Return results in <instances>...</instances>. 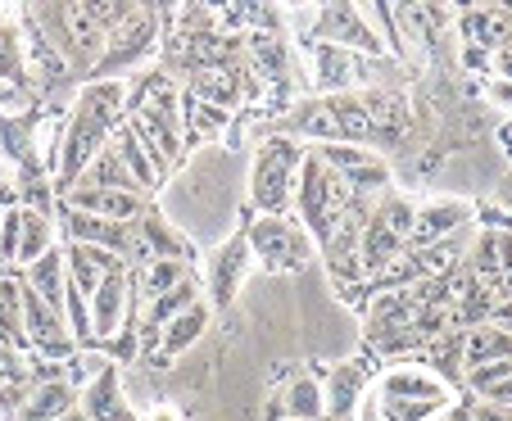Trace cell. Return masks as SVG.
<instances>
[{
	"mask_svg": "<svg viewBox=\"0 0 512 421\" xmlns=\"http://www.w3.org/2000/svg\"><path fill=\"white\" fill-rule=\"evenodd\" d=\"M209 313H213L209 299H195L186 313H177L173 322L159 326V354H164V363H168V358H182L186 349L200 340L204 326H209Z\"/></svg>",
	"mask_w": 512,
	"mask_h": 421,
	"instance_id": "7c38bea8",
	"label": "cell"
},
{
	"mask_svg": "<svg viewBox=\"0 0 512 421\" xmlns=\"http://www.w3.org/2000/svg\"><path fill=\"white\" fill-rule=\"evenodd\" d=\"M313 68H318L322 87H345V82H349V55L340 46L318 41V46H313Z\"/></svg>",
	"mask_w": 512,
	"mask_h": 421,
	"instance_id": "d4e9b609",
	"label": "cell"
},
{
	"mask_svg": "<svg viewBox=\"0 0 512 421\" xmlns=\"http://www.w3.org/2000/svg\"><path fill=\"white\" fill-rule=\"evenodd\" d=\"M490 96H494V105L512 109V82H503V77H494V82H490Z\"/></svg>",
	"mask_w": 512,
	"mask_h": 421,
	"instance_id": "836d02e7",
	"label": "cell"
},
{
	"mask_svg": "<svg viewBox=\"0 0 512 421\" xmlns=\"http://www.w3.org/2000/svg\"><path fill=\"white\" fill-rule=\"evenodd\" d=\"M28 290H37V299H46L55 313H64V286H68V268H64V249H50V254H41L37 263L28 268V281H23Z\"/></svg>",
	"mask_w": 512,
	"mask_h": 421,
	"instance_id": "2e32d148",
	"label": "cell"
},
{
	"mask_svg": "<svg viewBox=\"0 0 512 421\" xmlns=\"http://www.w3.org/2000/svg\"><path fill=\"white\" fill-rule=\"evenodd\" d=\"M186 277H191V268H186V263H177V259H150L141 272H136V286L155 299V295H164V290L182 286Z\"/></svg>",
	"mask_w": 512,
	"mask_h": 421,
	"instance_id": "7402d4cb",
	"label": "cell"
},
{
	"mask_svg": "<svg viewBox=\"0 0 512 421\" xmlns=\"http://www.w3.org/2000/svg\"><path fill=\"white\" fill-rule=\"evenodd\" d=\"M64 326L73 335V345H91V308L87 295H78L73 286H64Z\"/></svg>",
	"mask_w": 512,
	"mask_h": 421,
	"instance_id": "4316f807",
	"label": "cell"
},
{
	"mask_svg": "<svg viewBox=\"0 0 512 421\" xmlns=\"http://www.w3.org/2000/svg\"><path fill=\"white\" fill-rule=\"evenodd\" d=\"M467 417H472V421H512V408H508V403L481 399V403H472V408H467Z\"/></svg>",
	"mask_w": 512,
	"mask_h": 421,
	"instance_id": "f1b7e54d",
	"label": "cell"
},
{
	"mask_svg": "<svg viewBox=\"0 0 512 421\" xmlns=\"http://www.w3.org/2000/svg\"><path fill=\"white\" fill-rule=\"evenodd\" d=\"M304 150L290 145L286 136H272L254 150L250 177H245V195L259 213H286V204L295 200V182H300Z\"/></svg>",
	"mask_w": 512,
	"mask_h": 421,
	"instance_id": "6da1fadb",
	"label": "cell"
},
{
	"mask_svg": "<svg viewBox=\"0 0 512 421\" xmlns=\"http://www.w3.org/2000/svg\"><path fill=\"white\" fill-rule=\"evenodd\" d=\"M155 37H159V14L145 10V5H136V14L123 23V28L114 32V37L105 41V55H100V64L91 68L96 73V82H114V73H127V68H136L150 50H155Z\"/></svg>",
	"mask_w": 512,
	"mask_h": 421,
	"instance_id": "277c9868",
	"label": "cell"
},
{
	"mask_svg": "<svg viewBox=\"0 0 512 421\" xmlns=\"http://www.w3.org/2000/svg\"><path fill=\"white\" fill-rule=\"evenodd\" d=\"M318 28H322V41L327 46H340V50H363V55H386V41L363 23V14L354 5H331V10L318 14Z\"/></svg>",
	"mask_w": 512,
	"mask_h": 421,
	"instance_id": "8992f818",
	"label": "cell"
},
{
	"mask_svg": "<svg viewBox=\"0 0 512 421\" xmlns=\"http://www.w3.org/2000/svg\"><path fill=\"white\" fill-rule=\"evenodd\" d=\"M399 249H404V240H399L381 218H368V227H363V245H358L363 277H381V272L399 259Z\"/></svg>",
	"mask_w": 512,
	"mask_h": 421,
	"instance_id": "9a60e30c",
	"label": "cell"
},
{
	"mask_svg": "<svg viewBox=\"0 0 512 421\" xmlns=\"http://www.w3.org/2000/svg\"><path fill=\"white\" fill-rule=\"evenodd\" d=\"M50 249H55V218L37 209H23V240H19V263L14 268H32Z\"/></svg>",
	"mask_w": 512,
	"mask_h": 421,
	"instance_id": "44dd1931",
	"label": "cell"
},
{
	"mask_svg": "<svg viewBox=\"0 0 512 421\" xmlns=\"http://www.w3.org/2000/svg\"><path fill=\"white\" fill-rule=\"evenodd\" d=\"M490 64L499 68V77H503V82H512V46H499V50H494V59H490Z\"/></svg>",
	"mask_w": 512,
	"mask_h": 421,
	"instance_id": "d6a6232c",
	"label": "cell"
},
{
	"mask_svg": "<svg viewBox=\"0 0 512 421\" xmlns=\"http://www.w3.org/2000/svg\"><path fill=\"white\" fill-rule=\"evenodd\" d=\"M186 96H195V100H209V105H218V109H227V114H232V109L241 105L245 87H241V82H236V73H232V68H223V64H209V68H195V73H191V82H186Z\"/></svg>",
	"mask_w": 512,
	"mask_h": 421,
	"instance_id": "4fadbf2b",
	"label": "cell"
},
{
	"mask_svg": "<svg viewBox=\"0 0 512 421\" xmlns=\"http://www.w3.org/2000/svg\"><path fill=\"white\" fill-rule=\"evenodd\" d=\"M363 381L368 376L358 372V363H349V367H340L336 376H331V412H336L340 421H349V412H354V403H358V394H363Z\"/></svg>",
	"mask_w": 512,
	"mask_h": 421,
	"instance_id": "603a6c76",
	"label": "cell"
},
{
	"mask_svg": "<svg viewBox=\"0 0 512 421\" xmlns=\"http://www.w3.org/2000/svg\"><path fill=\"white\" fill-rule=\"evenodd\" d=\"M136 304V277H132V263L123 268L105 272L100 286L87 295V308H91V345H114L118 340V326L127 322Z\"/></svg>",
	"mask_w": 512,
	"mask_h": 421,
	"instance_id": "3957f363",
	"label": "cell"
},
{
	"mask_svg": "<svg viewBox=\"0 0 512 421\" xmlns=\"http://www.w3.org/2000/svg\"><path fill=\"white\" fill-rule=\"evenodd\" d=\"M0 87H32L28 82V64H23V32H19V14L0 19Z\"/></svg>",
	"mask_w": 512,
	"mask_h": 421,
	"instance_id": "ac0fdd59",
	"label": "cell"
},
{
	"mask_svg": "<svg viewBox=\"0 0 512 421\" xmlns=\"http://www.w3.org/2000/svg\"><path fill=\"white\" fill-rule=\"evenodd\" d=\"M141 421H182V417H177V408H168V403H159V408H150Z\"/></svg>",
	"mask_w": 512,
	"mask_h": 421,
	"instance_id": "e575fe53",
	"label": "cell"
},
{
	"mask_svg": "<svg viewBox=\"0 0 512 421\" xmlns=\"http://www.w3.org/2000/svg\"><path fill=\"white\" fill-rule=\"evenodd\" d=\"M73 412V385L68 381H46V385H32L28 399L19 408V421H59Z\"/></svg>",
	"mask_w": 512,
	"mask_h": 421,
	"instance_id": "e0dca14e",
	"label": "cell"
},
{
	"mask_svg": "<svg viewBox=\"0 0 512 421\" xmlns=\"http://www.w3.org/2000/svg\"><path fill=\"white\" fill-rule=\"evenodd\" d=\"M499 204L508 209V218H512V168H508V177L499 182Z\"/></svg>",
	"mask_w": 512,
	"mask_h": 421,
	"instance_id": "d590c367",
	"label": "cell"
},
{
	"mask_svg": "<svg viewBox=\"0 0 512 421\" xmlns=\"http://www.w3.org/2000/svg\"><path fill=\"white\" fill-rule=\"evenodd\" d=\"M476 218V209L467 200H431V204H417L413 213V236L417 249L426 245H440V240H449L458 227H467V222Z\"/></svg>",
	"mask_w": 512,
	"mask_h": 421,
	"instance_id": "ba28073f",
	"label": "cell"
},
{
	"mask_svg": "<svg viewBox=\"0 0 512 421\" xmlns=\"http://www.w3.org/2000/svg\"><path fill=\"white\" fill-rule=\"evenodd\" d=\"M499 145L512 154V123H503V127H499Z\"/></svg>",
	"mask_w": 512,
	"mask_h": 421,
	"instance_id": "8d00e7d4",
	"label": "cell"
},
{
	"mask_svg": "<svg viewBox=\"0 0 512 421\" xmlns=\"http://www.w3.org/2000/svg\"><path fill=\"white\" fill-rule=\"evenodd\" d=\"M59 421H87V417H82V412H68V417H59Z\"/></svg>",
	"mask_w": 512,
	"mask_h": 421,
	"instance_id": "74e56055",
	"label": "cell"
},
{
	"mask_svg": "<svg viewBox=\"0 0 512 421\" xmlns=\"http://www.w3.org/2000/svg\"><path fill=\"white\" fill-rule=\"evenodd\" d=\"M123 254L105 245H64V268H68V286L78 290V295H91L100 286V277L114 268H123Z\"/></svg>",
	"mask_w": 512,
	"mask_h": 421,
	"instance_id": "8fae6325",
	"label": "cell"
},
{
	"mask_svg": "<svg viewBox=\"0 0 512 421\" xmlns=\"http://www.w3.org/2000/svg\"><path fill=\"white\" fill-rule=\"evenodd\" d=\"M23 281L14 277H0V345H10L14 354H23L28 345V335H23V299H19Z\"/></svg>",
	"mask_w": 512,
	"mask_h": 421,
	"instance_id": "ffe728a7",
	"label": "cell"
},
{
	"mask_svg": "<svg viewBox=\"0 0 512 421\" xmlns=\"http://www.w3.org/2000/svg\"><path fill=\"white\" fill-rule=\"evenodd\" d=\"M19 240H23V209L14 204V209L0 213V268L19 263Z\"/></svg>",
	"mask_w": 512,
	"mask_h": 421,
	"instance_id": "83f0119b",
	"label": "cell"
},
{
	"mask_svg": "<svg viewBox=\"0 0 512 421\" xmlns=\"http://www.w3.org/2000/svg\"><path fill=\"white\" fill-rule=\"evenodd\" d=\"M195 299H200V281H195V277H186L182 286H173V290H164V295H155V299H150V308H145L141 335H159V326L173 322L177 313H186Z\"/></svg>",
	"mask_w": 512,
	"mask_h": 421,
	"instance_id": "d6986e66",
	"label": "cell"
},
{
	"mask_svg": "<svg viewBox=\"0 0 512 421\" xmlns=\"http://www.w3.org/2000/svg\"><path fill=\"white\" fill-rule=\"evenodd\" d=\"M59 227H64L68 245H105L114 249V254H123L132 249V236H127V227H114L109 218H100V213H78V209H64L59 204Z\"/></svg>",
	"mask_w": 512,
	"mask_h": 421,
	"instance_id": "9c48e42d",
	"label": "cell"
},
{
	"mask_svg": "<svg viewBox=\"0 0 512 421\" xmlns=\"http://www.w3.org/2000/svg\"><path fill=\"white\" fill-rule=\"evenodd\" d=\"M227 109H218V105H209V100H195V96H186V118L182 123L191 127L195 136H223V127H227Z\"/></svg>",
	"mask_w": 512,
	"mask_h": 421,
	"instance_id": "484cf974",
	"label": "cell"
},
{
	"mask_svg": "<svg viewBox=\"0 0 512 421\" xmlns=\"http://www.w3.org/2000/svg\"><path fill=\"white\" fill-rule=\"evenodd\" d=\"M508 358H512V331H503V326L485 322L463 340V367L467 372L490 367V363H508Z\"/></svg>",
	"mask_w": 512,
	"mask_h": 421,
	"instance_id": "5bb4252c",
	"label": "cell"
},
{
	"mask_svg": "<svg viewBox=\"0 0 512 421\" xmlns=\"http://www.w3.org/2000/svg\"><path fill=\"white\" fill-rule=\"evenodd\" d=\"M23 376V354H14L10 345H0V381H19Z\"/></svg>",
	"mask_w": 512,
	"mask_h": 421,
	"instance_id": "f546056e",
	"label": "cell"
},
{
	"mask_svg": "<svg viewBox=\"0 0 512 421\" xmlns=\"http://www.w3.org/2000/svg\"><path fill=\"white\" fill-rule=\"evenodd\" d=\"M250 268H254V254H250V245H245V236H232L218 254L209 259V304H232L236 299V290H241V281L250 277Z\"/></svg>",
	"mask_w": 512,
	"mask_h": 421,
	"instance_id": "52a82bcc",
	"label": "cell"
},
{
	"mask_svg": "<svg viewBox=\"0 0 512 421\" xmlns=\"http://www.w3.org/2000/svg\"><path fill=\"white\" fill-rule=\"evenodd\" d=\"M377 394H386V399H417V403H454L449 385L435 372H426V367H390L377 381Z\"/></svg>",
	"mask_w": 512,
	"mask_h": 421,
	"instance_id": "30bf717a",
	"label": "cell"
},
{
	"mask_svg": "<svg viewBox=\"0 0 512 421\" xmlns=\"http://www.w3.org/2000/svg\"><path fill=\"white\" fill-rule=\"evenodd\" d=\"M241 236H245V245H250L254 259L272 272L300 268V263H309V254H313L309 231H304L295 218H286V213H259Z\"/></svg>",
	"mask_w": 512,
	"mask_h": 421,
	"instance_id": "7a4b0ae2",
	"label": "cell"
},
{
	"mask_svg": "<svg viewBox=\"0 0 512 421\" xmlns=\"http://www.w3.org/2000/svg\"><path fill=\"white\" fill-rule=\"evenodd\" d=\"M481 399H490V403H508V408H512V376H503V381L494 385V390H485Z\"/></svg>",
	"mask_w": 512,
	"mask_h": 421,
	"instance_id": "1f68e13d",
	"label": "cell"
},
{
	"mask_svg": "<svg viewBox=\"0 0 512 421\" xmlns=\"http://www.w3.org/2000/svg\"><path fill=\"white\" fill-rule=\"evenodd\" d=\"M463 64L476 68V73H490V50H485V46H467L463 50Z\"/></svg>",
	"mask_w": 512,
	"mask_h": 421,
	"instance_id": "4dcf8cb0",
	"label": "cell"
},
{
	"mask_svg": "<svg viewBox=\"0 0 512 421\" xmlns=\"http://www.w3.org/2000/svg\"><path fill=\"white\" fill-rule=\"evenodd\" d=\"M286 412L300 421H318L322 417V385L309 381V376H300V381H290L286 390Z\"/></svg>",
	"mask_w": 512,
	"mask_h": 421,
	"instance_id": "cb8c5ba5",
	"label": "cell"
},
{
	"mask_svg": "<svg viewBox=\"0 0 512 421\" xmlns=\"http://www.w3.org/2000/svg\"><path fill=\"white\" fill-rule=\"evenodd\" d=\"M82 417L87 421H141V412L127 403L123 381L114 363H96L82 385Z\"/></svg>",
	"mask_w": 512,
	"mask_h": 421,
	"instance_id": "5b68a950",
	"label": "cell"
}]
</instances>
